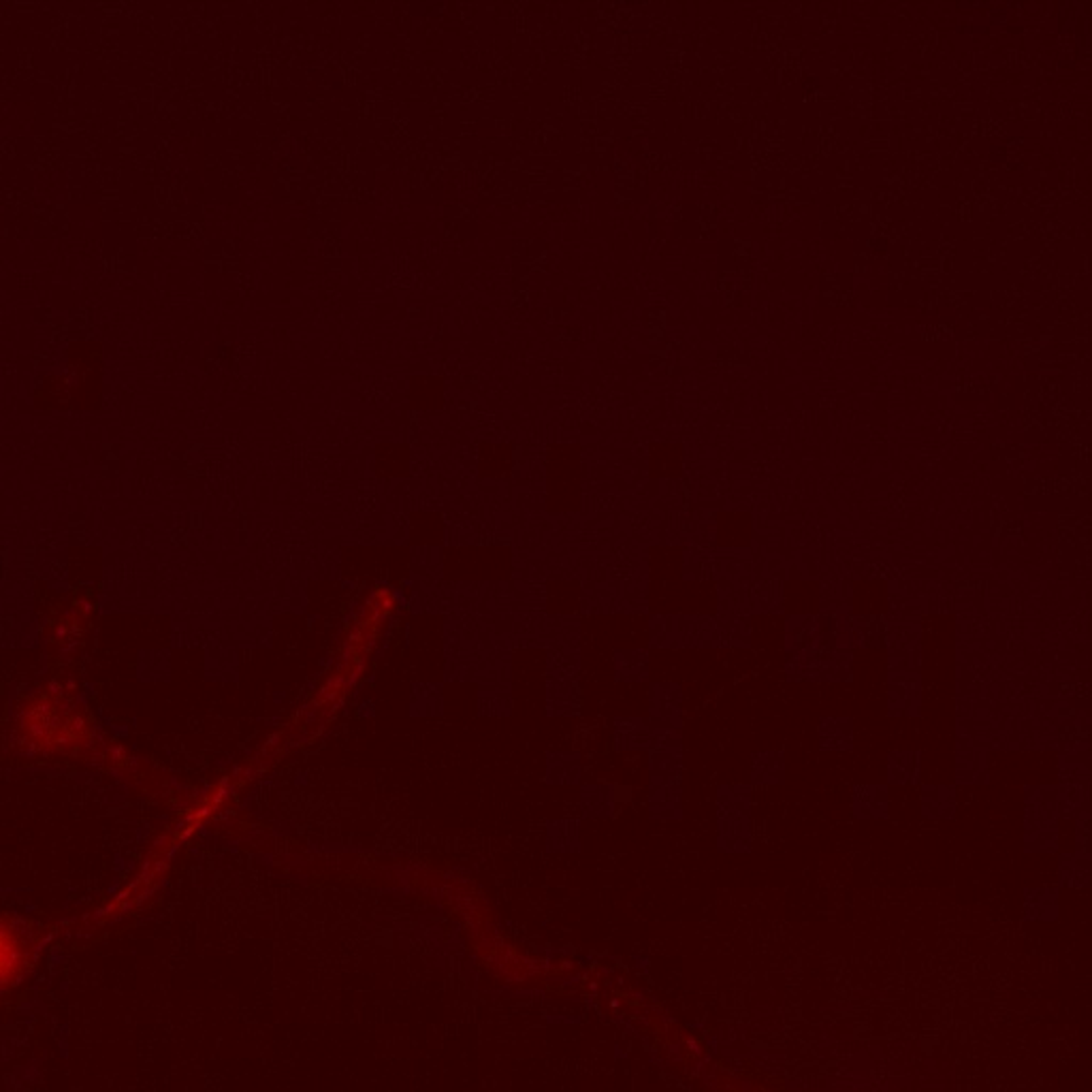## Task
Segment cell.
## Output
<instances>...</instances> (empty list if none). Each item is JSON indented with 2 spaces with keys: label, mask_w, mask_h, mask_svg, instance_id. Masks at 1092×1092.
I'll return each instance as SVG.
<instances>
[{
  "label": "cell",
  "mask_w": 1092,
  "mask_h": 1092,
  "mask_svg": "<svg viewBox=\"0 0 1092 1092\" xmlns=\"http://www.w3.org/2000/svg\"><path fill=\"white\" fill-rule=\"evenodd\" d=\"M718 805V847L724 853H745L753 841V787L728 783L715 789Z\"/></svg>",
  "instance_id": "1"
},
{
  "label": "cell",
  "mask_w": 1092,
  "mask_h": 1092,
  "mask_svg": "<svg viewBox=\"0 0 1092 1092\" xmlns=\"http://www.w3.org/2000/svg\"><path fill=\"white\" fill-rule=\"evenodd\" d=\"M851 816L856 820L877 822L890 816V787L884 783H860L851 789Z\"/></svg>",
  "instance_id": "2"
},
{
  "label": "cell",
  "mask_w": 1092,
  "mask_h": 1092,
  "mask_svg": "<svg viewBox=\"0 0 1092 1092\" xmlns=\"http://www.w3.org/2000/svg\"><path fill=\"white\" fill-rule=\"evenodd\" d=\"M816 732L820 747L830 753H845L856 745V722L849 715H826Z\"/></svg>",
  "instance_id": "3"
},
{
  "label": "cell",
  "mask_w": 1092,
  "mask_h": 1092,
  "mask_svg": "<svg viewBox=\"0 0 1092 1092\" xmlns=\"http://www.w3.org/2000/svg\"><path fill=\"white\" fill-rule=\"evenodd\" d=\"M785 774H787L785 751H781V749H764V751H758V753H753V756H751L749 777H751L753 785L777 787V785L785 783Z\"/></svg>",
  "instance_id": "4"
},
{
  "label": "cell",
  "mask_w": 1092,
  "mask_h": 1092,
  "mask_svg": "<svg viewBox=\"0 0 1092 1092\" xmlns=\"http://www.w3.org/2000/svg\"><path fill=\"white\" fill-rule=\"evenodd\" d=\"M958 809V791L954 785L928 783L920 789V813L926 820H951Z\"/></svg>",
  "instance_id": "5"
},
{
  "label": "cell",
  "mask_w": 1092,
  "mask_h": 1092,
  "mask_svg": "<svg viewBox=\"0 0 1092 1092\" xmlns=\"http://www.w3.org/2000/svg\"><path fill=\"white\" fill-rule=\"evenodd\" d=\"M922 774V753L918 749H895L886 758V777L890 785H916Z\"/></svg>",
  "instance_id": "6"
},
{
  "label": "cell",
  "mask_w": 1092,
  "mask_h": 1092,
  "mask_svg": "<svg viewBox=\"0 0 1092 1092\" xmlns=\"http://www.w3.org/2000/svg\"><path fill=\"white\" fill-rule=\"evenodd\" d=\"M1024 916L1032 922H1052L1059 918V892L1052 886L1028 888L1024 895Z\"/></svg>",
  "instance_id": "7"
},
{
  "label": "cell",
  "mask_w": 1092,
  "mask_h": 1092,
  "mask_svg": "<svg viewBox=\"0 0 1092 1092\" xmlns=\"http://www.w3.org/2000/svg\"><path fill=\"white\" fill-rule=\"evenodd\" d=\"M1059 872H1061V881L1067 884L1069 888H1084L1090 879V858L1086 849L1065 853V856L1061 858Z\"/></svg>",
  "instance_id": "8"
}]
</instances>
